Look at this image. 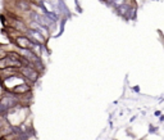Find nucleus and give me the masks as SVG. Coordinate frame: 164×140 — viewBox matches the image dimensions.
<instances>
[{"mask_svg": "<svg viewBox=\"0 0 164 140\" xmlns=\"http://www.w3.org/2000/svg\"><path fill=\"white\" fill-rule=\"evenodd\" d=\"M18 7H19L22 10H28V9H30L28 3H27V1H25V0H21V1L18 3Z\"/></svg>", "mask_w": 164, "mask_h": 140, "instance_id": "6e6552de", "label": "nucleus"}, {"mask_svg": "<svg viewBox=\"0 0 164 140\" xmlns=\"http://www.w3.org/2000/svg\"><path fill=\"white\" fill-rule=\"evenodd\" d=\"M23 75H25V77H27L28 80H31V81H36L37 77H38V73L31 67L25 68V70H23Z\"/></svg>", "mask_w": 164, "mask_h": 140, "instance_id": "20e7f679", "label": "nucleus"}, {"mask_svg": "<svg viewBox=\"0 0 164 140\" xmlns=\"http://www.w3.org/2000/svg\"><path fill=\"white\" fill-rule=\"evenodd\" d=\"M31 18L34 21H36V23H38V25L44 26V27H46V26H47V27H50V26H51V21L47 18L46 16H40V14L34 13V12H32V13H31Z\"/></svg>", "mask_w": 164, "mask_h": 140, "instance_id": "f257e3e1", "label": "nucleus"}, {"mask_svg": "<svg viewBox=\"0 0 164 140\" xmlns=\"http://www.w3.org/2000/svg\"><path fill=\"white\" fill-rule=\"evenodd\" d=\"M117 12H118L119 16H127L128 12H130V5L124 3V4H122V5H119V7H117Z\"/></svg>", "mask_w": 164, "mask_h": 140, "instance_id": "39448f33", "label": "nucleus"}, {"mask_svg": "<svg viewBox=\"0 0 164 140\" xmlns=\"http://www.w3.org/2000/svg\"><path fill=\"white\" fill-rule=\"evenodd\" d=\"M16 43H17V45L21 46L22 49H28V48L32 45V41L26 36H17L16 37Z\"/></svg>", "mask_w": 164, "mask_h": 140, "instance_id": "f03ea898", "label": "nucleus"}, {"mask_svg": "<svg viewBox=\"0 0 164 140\" xmlns=\"http://www.w3.org/2000/svg\"><path fill=\"white\" fill-rule=\"evenodd\" d=\"M30 90V88L26 84H21L18 86H16V88L13 89V91L14 93H17V94H23V93H26V91H28Z\"/></svg>", "mask_w": 164, "mask_h": 140, "instance_id": "423d86ee", "label": "nucleus"}, {"mask_svg": "<svg viewBox=\"0 0 164 140\" xmlns=\"http://www.w3.org/2000/svg\"><path fill=\"white\" fill-rule=\"evenodd\" d=\"M45 16L49 18L51 22H55V21H58L59 19V16L56 13H54V12H47V10H45Z\"/></svg>", "mask_w": 164, "mask_h": 140, "instance_id": "0eeeda50", "label": "nucleus"}, {"mask_svg": "<svg viewBox=\"0 0 164 140\" xmlns=\"http://www.w3.org/2000/svg\"><path fill=\"white\" fill-rule=\"evenodd\" d=\"M13 106H14L13 98H5V99H3L1 102H0V114H1V113H5L9 107H13Z\"/></svg>", "mask_w": 164, "mask_h": 140, "instance_id": "7ed1b4c3", "label": "nucleus"}, {"mask_svg": "<svg viewBox=\"0 0 164 140\" xmlns=\"http://www.w3.org/2000/svg\"><path fill=\"white\" fill-rule=\"evenodd\" d=\"M115 0H109V4H114Z\"/></svg>", "mask_w": 164, "mask_h": 140, "instance_id": "9d476101", "label": "nucleus"}, {"mask_svg": "<svg viewBox=\"0 0 164 140\" xmlns=\"http://www.w3.org/2000/svg\"><path fill=\"white\" fill-rule=\"evenodd\" d=\"M10 66V62H9V59H1L0 61V68H7V67H9Z\"/></svg>", "mask_w": 164, "mask_h": 140, "instance_id": "1a4fd4ad", "label": "nucleus"}]
</instances>
